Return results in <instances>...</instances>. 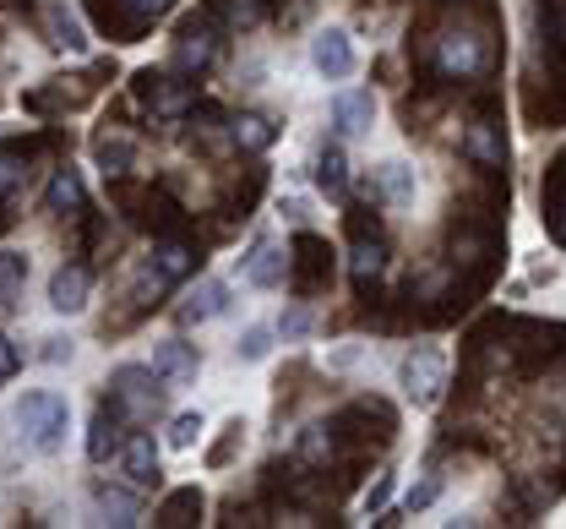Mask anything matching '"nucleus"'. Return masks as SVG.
<instances>
[{
  "label": "nucleus",
  "mask_w": 566,
  "mask_h": 529,
  "mask_svg": "<svg viewBox=\"0 0 566 529\" xmlns=\"http://www.w3.org/2000/svg\"><path fill=\"white\" fill-rule=\"evenodd\" d=\"M469 153H474V158H485V164H495V158H501V148H495V137H491V126H485V121L469 132Z\"/></svg>",
  "instance_id": "bb28decb"
},
{
  "label": "nucleus",
  "mask_w": 566,
  "mask_h": 529,
  "mask_svg": "<svg viewBox=\"0 0 566 529\" xmlns=\"http://www.w3.org/2000/svg\"><path fill=\"white\" fill-rule=\"evenodd\" d=\"M115 454H120L115 421H109V415L98 409V415H93V432H87V458H93V464H104V458H115Z\"/></svg>",
  "instance_id": "412c9836"
},
{
  "label": "nucleus",
  "mask_w": 566,
  "mask_h": 529,
  "mask_svg": "<svg viewBox=\"0 0 566 529\" xmlns=\"http://www.w3.org/2000/svg\"><path fill=\"white\" fill-rule=\"evenodd\" d=\"M436 491H441V480H420V486L409 491V508H430V502H436Z\"/></svg>",
  "instance_id": "2f4dec72"
},
{
  "label": "nucleus",
  "mask_w": 566,
  "mask_h": 529,
  "mask_svg": "<svg viewBox=\"0 0 566 529\" xmlns=\"http://www.w3.org/2000/svg\"><path fill=\"white\" fill-rule=\"evenodd\" d=\"M305 328H311V317H305V305H294V311H289V317H283V322H279V333H283V339H300Z\"/></svg>",
  "instance_id": "c85d7f7f"
},
{
  "label": "nucleus",
  "mask_w": 566,
  "mask_h": 529,
  "mask_svg": "<svg viewBox=\"0 0 566 529\" xmlns=\"http://www.w3.org/2000/svg\"><path fill=\"white\" fill-rule=\"evenodd\" d=\"M93 502H98V514L109 519V525H137L142 508L132 491H120V486H93Z\"/></svg>",
  "instance_id": "ddd939ff"
},
{
  "label": "nucleus",
  "mask_w": 566,
  "mask_h": 529,
  "mask_svg": "<svg viewBox=\"0 0 566 529\" xmlns=\"http://www.w3.org/2000/svg\"><path fill=\"white\" fill-rule=\"evenodd\" d=\"M158 372H147V366H120L115 377H109V393H115V409L120 415H132V421H147V415H158V404H164V387H158Z\"/></svg>",
  "instance_id": "f03ea898"
},
{
  "label": "nucleus",
  "mask_w": 566,
  "mask_h": 529,
  "mask_svg": "<svg viewBox=\"0 0 566 529\" xmlns=\"http://www.w3.org/2000/svg\"><path fill=\"white\" fill-rule=\"evenodd\" d=\"M44 208H50V214H61V219L82 208V175H76L71 164L61 169V175H55V180H50V197H44Z\"/></svg>",
  "instance_id": "4468645a"
},
{
  "label": "nucleus",
  "mask_w": 566,
  "mask_h": 529,
  "mask_svg": "<svg viewBox=\"0 0 566 529\" xmlns=\"http://www.w3.org/2000/svg\"><path fill=\"white\" fill-rule=\"evenodd\" d=\"M398 377H403V393L430 409L436 398H441V387H447V361L436 355V350H409L403 355V366H398Z\"/></svg>",
  "instance_id": "7ed1b4c3"
},
{
  "label": "nucleus",
  "mask_w": 566,
  "mask_h": 529,
  "mask_svg": "<svg viewBox=\"0 0 566 529\" xmlns=\"http://www.w3.org/2000/svg\"><path fill=\"white\" fill-rule=\"evenodd\" d=\"M197 437H202V415H175V426H169V448H197Z\"/></svg>",
  "instance_id": "a878e982"
},
{
  "label": "nucleus",
  "mask_w": 566,
  "mask_h": 529,
  "mask_svg": "<svg viewBox=\"0 0 566 529\" xmlns=\"http://www.w3.org/2000/svg\"><path fill=\"white\" fill-rule=\"evenodd\" d=\"M381 262H387V251H381V240H354V279H376L381 273Z\"/></svg>",
  "instance_id": "5701e85b"
},
{
  "label": "nucleus",
  "mask_w": 566,
  "mask_h": 529,
  "mask_svg": "<svg viewBox=\"0 0 566 529\" xmlns=\"http://www.w3.org/2000/svg\"><path fill=\"white\" fill-rule=\"evenodd\" d=\"M245 279L256 284V290H273L289 279V251L273 246V240H256V251H251V262H245Z\"/></svg>",
  "instance_id": "6e6552de"
},
{
  "label": "nucleus",
  "mask_w": 566,
  "mask_h": 529,
  "mask_svg": "<svg viewBox=\"0 0 566 529\" xmlns=\"http://www.w3.org/2000/svg\"><path fill=\"white\" fill-rule=\"evenodd\" d=\"M17 426L28 432V443H33L39 454H61L66 426H71V404L61 393H28V398L17 404Z\"/></svg>",
  "instance_id": "f257e3e1"
},
{
  "label": "nucleus",
  "mask_w": 566,
  "mask_h": 529,
  "mask_svg": "<svg viewBox=\"0 0 566 529\" xmlns=\"http://www.w3.org/2000/svg\"><path fill=\"white\" fill-rule=\"evenodd\" d=\"M28 180V164L17 148H0V203H11V191Z\"/></svg>",
  "instance_id": "b1692460"
},
{
  "label": "nucleus",
  "mask_w": 566,
  "mask_h": 529,
  "mask_svg": "<svg viewBox=\"0 0 566 529\" xmlns=\"http://www.w3.org/2000/svg\"><path fill=\"white\" fill-rule=\"evenodd\" d=\"M273 137H279V132H273V121H268V115H240V121H234V143H240L245 153L273 148Z\"/></svg>",
  "instance_id": "f3484780"
},
{
  "label": "nucleus",
  "mask_w": 566,
  "mask_h": 529,
  "mask_svg": "<svg viewBox=\"0 0 566 529\" xmlns=\"http://www.w3.org/2000/svg\"><path fill=\"white\" fill-rule=\"evenodd\" d=\"M87 290H93L87 268H61V273L50 279V305L71 317V311H82V305H87Z\"/></svg>",
  "instance_id": "9b49d317"
},
{
  "label": "nucleus",
  "mask_w": 566,
  "mask_h": 529,
  "mask_svg": "<svg viewBox=\"0 0 566 529\" xmlns=\"http://www.w3.org/2000/svg\"><path fill=\"white\" fill-rule=\"evenodd\" d=\"M126 6H132V17H137V22H147V17H164V11H169V0H126Z\"/></svg>",
  "instance_id": "7c9ffc66"
},
{
  "label": "nucleus",
  "mask_w": 566,
  "mask_h": 529,
  "mask_svg": "<svg viewBox=\"0 0 566 529\" xmlns=\"http://www.w3.org/2000/svg\"><path fill=\"white\" fill-rule=\"evenodd\" d=\"M197 514H202V491H197V486H186V491H175V497L164 502L158 525H197Z\"/></svg>",
  "instance_id": "aec40b11"
},
{
  "label": "nucleus",
  "mask_w": 566,
  "mask_h": 529,
  "mask_svg": "<svg viewBox=\"0 0 566 529\" xmlns=\"http://www.w3.org/2000/svg\"><path fill=\"white\" fill-rule=\"evenodd\" d=\"M223 305H229V284L223 279H197V290L180 305V322H212Z\"/></svg>",
  "instance_id": "9d476101"
},
{
  "label": "nucleus",
  "mask_w": 566,
  "mask_h": 529,
  "mask_svg": "<svg viewBox=\"0 0 566 529\" xmlns=\"http://www.w3.org/2000/svg\"><path fill=\"white\" fill-rule=\"evenodd\" d=\"M436 66L447 76H480L485 72V39L480 33H447L436 44Z\"/></svg>",
  "instance_id": "20e7f679"
},
{
  "label": "nucleus",
  "mask_w": 566,
  "mask_h": 529,
  "mask_svg": "<svg viewBox=\"0 0 566 529\" xmlns=\"http://www.w3.org/2000/svg\"><path fill=\"white\" fill-rule=\"evenodd\" d=\"M17 366H22V350H17V344H11V339L0 333V382L17 377Z\"/></svg>",
  "instance_id": "cd10ccee"
},
{
  "label": "nucleus",
  "mask_w": 566,
  "mask_h": 529,
  "mask_svg": "<svg viewBox=\"0 0 566 529\" xmlns=\"http://www.w3.org/2000/svg\"><path fill=\"white\" fill-rule=\"evenodd\" d=\"M311 66L327 76V82H338V76L354 72V50H349V33L344 28H327V33H316V44H311Z\"/></svg>",
  "instance_id": "39448f33"
},
{
  "label": "nucleus",
  "mask_w": 566,
  "mask_h": 529,
  "mask_svg": "<svg viewBox=\"0 0 566 529\" xmlns=\"http://www.w3.org/2000/svg\"><path fill=\"white\" fill-rule=\"evenodd\" d=\"M370 121H376V98H370L365 87H349V93L333 98V126H338V137H365Z\"/></svg>",
  "instance_id": "423d86ee"
},
{
  "label": "nucleus",
  "mask_w": 566,
  "mask_h": 529,
  "mask_svg": "<svg viewBox=\"0 0 566 529\" xmlns=\"http://www.w3.org/2000/svg\"><path fill=\"white\" fill-rule=\"evenodd\" d=\"M316 186L327 191V197H344V186H349V158L338 143H327V148L316 153Z\"/></svg>",
  "instance_id": "f8f14e48"
},
{
  "label": "nucleus",
  "mask_w": 566,
  "mask_h": 529,
  "mask_svg": "<svg viewBox=\"0 0 566 529\" xmlns=\"http://www.w3.org/2000/svg\"><path fill=\"white\" fill-rule=\"evenodd\" d=\"M153 372L169 382V387H186V382H197V350L180 344V339H164L153 350Z\"/></svg>",
  "instance_id": "0eeeda50"
},
{
  "label": "nucleus",
  "mask_w": 566,
  "mask_h": 529,
  "mask_svg": "<svg viewBox=\"0 0 566 529\" xmlns=\"http://www.w3.org/2000/svg\"><path fill=\"white\" fill-rule=\"evenodd\" d=\"M44 361H50V366H61V361H71V339H50Z\"/></svg>",
  "instance_id": "473e14b6"
},
{
  "label": "nucleus",
  "mask_w": 566,
  "mask_h": 529,
  "mask_svg": "<svg viewBox=\"0 0 566 529\" xmlns=\"http://www.w3.org/2000/svg\"><path fill=\"white\" fill-rule=\"evenodd\" d=\"M50 33H55V44H66V50H87V28L71 17L66 6H50Z\"/></svg>",
  "instance_id": "4be33fe9"
},
{
  "label": "nucleus",
  "mask_w": 566,
  "mask_h": 529,
  "mask_svg": "<svg viewBox=\"0 0 566 529\" xmlns=\"http://www.w3.org/2000/svg\"><path fill=\"white\" fill-rule=\"evenodd\" d=\"M120 464H126L132 486H158V448H153L147 432H137V437L120 443Z\"/></svg>",
  "instance_id": "1a4fd4ad"
},
{
  "label": "nucleus",
  "mask_w": 566,
  "mask_h": 529,
  "mask_svg": "<svg viewBox=\"0 0 566 529\" xmlns=\"http://www.w3.org/2000/svg\"><path fill=\"white\" fill-rule=\"evenodd\" d=\"M387 497H392V475H381V480H376V486L365 491V514H376V508H381Z\"/></svg>",
  "instance_id": "c756f323"
},
{
  "label": "nucleus",
  "mask_w": 566,
  "mask_h": 529,
  "mask_svg": "<svg viewBox=\"0 0 566 529\" xmlns=\"http://www.w3.org/2000/svg\"><path fill=\"white\" fill-rule=\"evenodd\" d=\"M376 186H381V197H387L392 208L415 203V169H409V164H381V169H376Z\"/></svg>",
  "instance_id": "2eb2a0df"
},
{
  "label": "nucleus",
  "mask_w": 566,
  "mask_h": 529,
  "mask_svg": "<svg viewBox=\"0 0 566 529\" xmlns=\"http://www.w3.org/2000/svg\"><path fill=\"white\" fill-rule=\"evenodd\" d=\"M22 279H28V257L17 251H0V311H11L22 295Z\"/></svg>",
  "instance_id": "a211bd4d"
},
{
  "label": "nucleus",
  "mask_w": 566,
  "mask_h": 529,
  "mask_svg": "<svg viewBox=\"0 0 566 529\" xmlns=\"http://www.w3.org/2000/svg\"><path fill=\"white\" fill-rule=\"evenodd\" d=\"M175 61H180V72H202V66L212 61V39H208V33H197V28H186V33H180Z\"/></svg>",
  "instance_id": "6ab92c4d"
},
{
  "label": "nucleus",
  "mask_w": 566,
  "mask_h": 529,
  "mask_svg": "<svg viewBox=\"0 0 566 529\" xmlns=\"http://www.w3.org/2000/svg\"><path fill=\"white\" fill-rule=\"evenodd\" d=\"M186 268H191V251H186V246H158V251H153L147 279H153V290H164V284H175Z\"/></svg>",
  "instance_id": "dca6fc26"
},
{
  "label": "nucleus",
  "mask_w": 566,
  "mask_h": 529,
  "mask_svg": "<svg viewBox=\"0 0 566 529\" xmlns=\"http://www.w3.org/2000/svg\"><path fill=\"white\" fill-rule=\"evenodd\" d=\"M268 355H273V328H245L240 361H268Z\"/></svg>",
  "instance_id": "393cba45"
}]
</instances>
